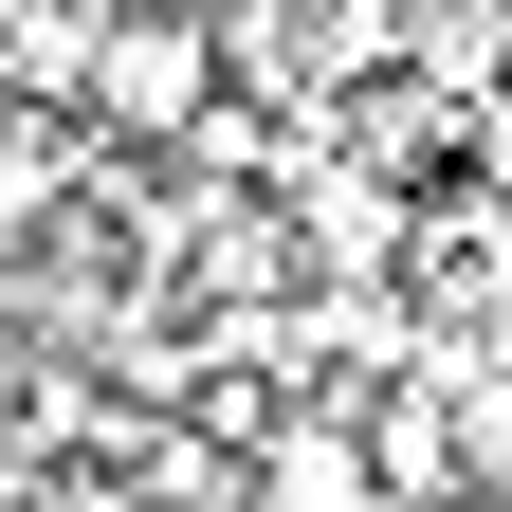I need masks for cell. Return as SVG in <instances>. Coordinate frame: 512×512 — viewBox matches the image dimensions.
Listing matches in <instances>:
<instances>
[{
  "instance_id": "cell-1",
  "label": "cell",
  "mask_w": 512,
  "mask_h": 512,
  "mask_svg": "<svg viewBox=\"0 0 512 512\" xmlns=\"http://www.w3.org/2000/svg\"><path fill=\"white\" fill-rule=\"evenodd\" d=\"M74 92H92V128H202L220 110V37L202 19H92V55H74Z\"/></svg>"
},
{
  "instance_id": "cell-2",
  "label": "cell",
  "mask_w": 512,
  "mask_h": 512,
  "mask_svg": "<svg viewBox=\"0 0 512 512\" xmlns=\"http://www.w3.org/2000/svg\"><path fill=\"white\" fill-rule=\"evenodd\" d=\"M256 512H384V458L348 421H275L256 439Z\"/></svg>"
},
{
  "instance_id": "cell-3",
  "label": "cell",
  "mask_w": 512,
  "mask_h": 512,
  "mask_svg": "<svg viewBox=\"0 0 512 512\" xmlns=\"http://www.w3.org/2000/svg\"><path fill=\"white\" fill-rule=\"evenodd\" d=\"M439 476H512V384H458V421H439Z\"/></svg>"
}]
</instances>
